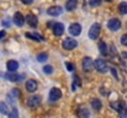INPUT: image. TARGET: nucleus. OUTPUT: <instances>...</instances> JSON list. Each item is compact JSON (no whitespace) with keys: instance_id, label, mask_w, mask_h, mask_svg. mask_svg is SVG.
Here are the masks:
<instances>
[{"instance_id":"17","label":"nucleus","mask_w":127,"mask_h":118,"mask_svg":"<svg viewBox=\"0 0 127 118\" xmlns=\"http://www.w3.org/2000/svg\"><path fill=\"white\" fill-rule=\"evenodd\" d=\"M91 107L95 110V111H100L101 107H102V103L99 98H93L91 100Z\"/></svg>"},{"instance_id":"23","label":"nucleus","mask_w":127,"mask_h":118,"mask_svg":"<svg viewBox=\"0 0 127 118\" xmlns=\"http://www.w3.org/2000/svg\"><path fill=\"white\" fill-rule=\"evenodd\" d=\"M47 59H48V54H47V53H41V54L37 55V60H38L40 63H44Z\"/></svg>"},{"instance_id":"28","label":"nucleus","mask_w":127,"mask_h":118,"mask_svg":"<svg viewBox=\"0 0 127 118\" xmlns=\"http://www.w3.org/2000/svg\"><path fill=\"white\" fill-rule=\"evenodd\" d=\"M65 67H67V69L69 71H74V69H75V65L72 64V63H65Z\"/></svg>"},{"instance_id":"10","label":"nucleus","mask_w":127,"mask_h":118,"mask_svg":"<svg viewBox=\"0 0 127 118\" xmlns=\"http://www.w3.org/2000/svg\"><path fill=\"white\" fill-rule=\"evenodd\" d=\"M53 33L56 36H62L64 33V25L61 22H56L53 25Z\"/></svg>"},{"instance_id":"1","label":"nucleus","mask_w":127,"mask_h":118,"mask_svg":"<svg viewBox=\"0 0 127 118\" xmlns=\"http://www.w3.org/2000/svg\"><path fill=\"white\" fill-rule=\"evenodd\" d=\"M100 31H101V25L100 24H94L89 30V37L91 39H97L99 35H100Z\"/></svg>"},{"instance_id":"14","label":"nucleus","mask_w":127,"mask_h":118,"mask_svg":"<svg viewBox=\"0 0 127 118\" xmlns=\"http://www.w3.org/2000/svg\"><path fill=\"white\" fill-rule=\"evenodd\" d=\"M5 78L9 81H20L22 79V75H17V74H15V71H9L5 74Z\"/></svg>"},{"instance_id":"9","label":"nucleus","mask_w":127,"mask_h":118,"mask_svg":"<svg viewBox=\"0 0 127 118\" xmlns=\"http://www.w3.org/2000/svg\"><path fill=\"white\" fill-rule=\"evenodd\" d=\"M69 33L72 36H79L82 33V26L79 24H72L69 26Z\"/></svg>"},{"instance_id":"22","label":"nucleus","mask_w":127,"mask_h":118,"mask_svg":"<svg viewBox=\"0 0 127 118\" xmlns=\"http://www.w3.org/2000/svg\"><path fill=\"white\" fill-rule=\"evenodd\" d=\"M99 50H100V53L101 54H107V47H106V44H105V42H101L100 44H99Z\"/></svg>"},{"instance_id":"30","label":"nucleus","mask_w":127,"mask_h":118,"mask_svg":"<svg viewBox=\"0 0 127 118\" xmlns=\"http://www.w3.org/2000/svg\"><path fill=\"white\" fill-rule=\"evenodd\" d=\"M21 1H22V4H25V5H30V4L33 2V0H21Z\"/></svg>"},{"instance_id":"32","label":"nucleus","mask_w":127,"mask_h":118,"mask_svg":"<svg viewBox=\"0 0 127 118\" xmlns=\"http://www.w3.org/2000/svg\"><path fill=\"white\" fill-rule=\"evenodd\" d=\"M105 1H112V0H105Z\"/></svg>"},{"instance_id":"4","label":"nucleus","mask_w":127,"mask_h":118,"mask_svg":"<svg viewBox=\"0 0 127 118\" xmlns=\"http://www.w3.org/2000/svg\"><path fill=\"white\" fill-rule=\"evenodd\" d=\"M82 65H83V69H84V71L89 73V71H91V69L95 67V62H93V59H91L90 57H85L84 59H83V63H82Z\"/></svg>"},{"instance_id":"20","label":"nucleus","mask_w":127,"mask_h":118,"mask_svg":"<svg viewBox=\"0 0 127 118\" xmlns=\"http://www.w3.org/2000/svg\"><path fill=\"white\" fill-rule=\"evenodd\" d=\"M119 12L121 15H126L127 14V2H121L119 5Z\"/></svg>"},{"instance_id":"25","label":"nucleus","mask_w":127,"mask_h":118,"mask_svg":"<svg viewBox=\"0 0 127 118\" xmlns=\"http://www.w3.org/2000/svg\"><path fill=\"white\" fill-rule=\"evenodd\" d=\"M43 71L46 74H52L53 73V67L52 65H44L43 67Z\"/></svg>"},{"instance_id":"24","label":"nucleus","mask_w":127,"mask_h":118,"mask_svg":"<svg viewBox=\"0 0 127 118\" xmlns=\"http://www.w3.org/2000/svg\"><path fill=\"white\" fill-rule=\"evenodd\" d=\"M80 85H82V82L79 81V78L78 76H74V81H73V85H72V90L75 91L77 90V86H80Z\"/></svg>"},{"instance_id":"2","label":"nucleus","mask_w":127,"mask_h":118,"mask_svg":"<svg viewBox=\"0 0 127 118\" xmlns=\"http://www.w3.org/2000/svg\"><path fill=\"white\" fill-rule=\"evenodd\" d=\"M95 69H96L99 73H101V74H105V73L109 70L107 64H106V62H105L104 59H96V60H95Z\"/></svg>"},{"instance_id":"31","label":"nucleus","mask_w":127,"mask_h":118,"mask_svg":"<svg viewBox=\"0 0 127 118\" xmlns=\"http://www.w3.org/2000/svg\"><path fill=\"white\" fill-rule=\"evenodd\" d=\"M5 35H6V32H5V31H0V39L4 38V37H5Z\"/></svg>"},{"instance_id":"6","label":"nucleus","mask_w":127,"mask_h":118,"mask_svg":"<svg viewBox=\"0 0 127 118\" xmlns=\"http://www.w3.org/2000/svg\"><path fill=\"white\" fill-rule=\"evenodd\" d=\"M107 27H109V30H111V31H119V30L121 28V21L117 20V19H111V20H109V22H107Z\"/></svg>"},{"instance_id":"16","label":"nucleus","mask_w":127,"mask_h":118,"mask_svg":"<svg viewBox=\"0 0 127 118\" xmlns=\"http://www.w3.org/2000/svg\"><path fill=\"white\" fill-rule=\"evenodd\" d=\"M77 5H78L77 0H68V1L65 2V10H68V11H73V10L77 9Z\"/></svg>"},{"instance_id":"11","label":"nucleus","mask_w":127,"mask_h":118,"mask_svg":"<svg viewBox=\"0 0 127 118\" xmlns=\"http://www.w3.org/2000/svg\"><path fill=\"white\" fill-rule=\"evenodd\" d=\"M62 7L61 6H51L48 10H47V14L49 15V16H59L61 14H62Z\"/></svg>"},{"instance_id":"19","label":"nucleus","mask_w":127,"mask_h":118,"mask_svg":"<svg viewBox=\"0 0 127 118\" xmlns=\"http://www.w3.org/2000/svg\"><path fill=\"white\" fill-rule=\"evenodd\" d=\"M26 37H27V38H32V39H35V41H38V42L43 41L42 36H40V35H37V33H26Z\"/></svg>"},{"instance_id":"5","label":"nucleus","mask_w":127,"mask_h":118,"mask_svg":"<svg viewBox=\"0 0 127 118\" xmlns=\"http://www.w3.org/2000/svg\"><path fill=\"white\" fill-rule=\"evenodd\" d=\"M78 46V42L73 38H65L63 42V48L67 49V50H72V49H75Z\"/></svg>"},{"instance_id":"27","label":"nucleus","mask_w":127,"mask_h":118,"mask_svg":"<svg viewBox=\"0 0 127 118\" xmlns=\"http://www.w3.org/2000/svg\"><path fill=\"white\" fill-rule=\"evenodd\" d=\"M89 4L95 7V6H99L101 4V0H89Z\"/></svg>"},{"instance_id":"3","label":"nucleus","mask_w":127,"mask_h":118,"mask_svg":"<svg viewBox=\"0 0 127 118\" xmlns=\"http://www.w3.org/2000/svg\"><path fill=\"white\" fill-rule=\"evenodd\" d=\"M41 105V96L36 95V96H31L27 98V106L30 108H36Z\"/></svg>"},{"instance_id":"8","label":"nucleus","mask_w":127,"mask_h":118,"mask_svg":"<svg viewBox=\"0 0 127 118\" xmlns=\"http://www.w3.org/2000/svg\"><path fill=\"white\" fill-rule=\"evenodd\" d=\"M62 97V91L58 87H53L49 91V100L51 101H58Z\"/></svg>"},{"instance_id":"21","label":"nucleus","mask_w":127,"mask_h":118,"mask_svg":"<svg viewBox=\"0 0 127 118\" xmlns=\"http://www.w3.org/2000/svg\"><path fill=\"white\" fill-rule=\"evenodd\" d=\"M0 113L1 115H7L9 113V108H7V105L5 102H0Z\"/></svg>"},{"instance_id":"12","label":"nucleus","mask_w":127,"mask_h":118,"mask_svg":"<svg viewBox=\"0 0 127 118\" xmlns=\"http://www.w3.org/2000/svg\"><path fill=\"white\" fill-rule=\"evenodd\" d=\"M26 90L29 91V92H35L36 90H37V87H38V85H37V81H35V80H27L26 81Z\"/></svg>"},{"instance_id":"29","label":"nucleus","mask_w":127,"mask_h":118,"mask_svg":"<svg viewBox=\"0 0 127 118\" xmlns=\"http://www.w3.org/2000/svg\"><path fill=\"white\" fill-rule=\"evenodd\" d=\"M121 43H122L124 46H126L127 47V33L126 35H124V36L121 37Z\"/></svg>"},{"instance_id":"7","label":"nucleus","mask_w":127,"mask_h":118,"mask_svg":"<svg viewBox=\"0 0 127 118\" xmlns=\"http://www.w3.org/2000/svg\"><path fill=\"white\" fill-rule=\"evenodd\" d=\"M12 21H14V24H15L16 26L21 27V26H24V24H25V21H26V17H24V15H22L21 12H15Z\"/></svg>"},{"instance_id":"26","label":"nucleus","mask_w":127,"mask_h":118,"mask_svg":"<svg viewBox=\"0 0 127 118\" xmlns=\"http://www.w3.org/2000/svg\"><path fill=\"white\" fill-rule=\"evenodd\" d=\"M10 118H19V111H17V108H12V111H11V113H10Z\"/></svg>"},{"instance_id":"13","label":"nucleus","mask_w":127,"mask_h":118,"mask_svg":"<svg viewBox=\"0 0 127 118\" xmlns=\"http://www.w3.org/2000/svg\"><path fill=\"white\" fill-rule=\"evenodd\" d=\"M26 22L31 26V27H37V25H38V21H37V17L35 16V15H32V14H29L27 16H26Z\"/></svg>"},{"instance_id":"15","label":"nucleus","mask_w":127,"mask_h":118,"mask_svg":"<svg viewBox=\"0 0 127 118\" xmlns=\"http://www.w3.org/2000/svg\"><path fill=\"white\" fill-rule=\"evenodd\" d=\"M6 68L9 71H16L19 69V63L16 60H9L6 63Z\"/></svg>"},{"instance_id":"18","label":"nucleus","mask_w":127,"mask_h":118,"mask_svg":"<svg viewBox=\"0 0 127 118\" xmlns=\"http://www.w3.org/2000/svg\"><path fill=\"white\" fill-rule=\"evenodd\" d=\"M78 116L80 118H88L89 117V111L85 107H80L79 111H78Z\"/></svg>"}]
</instances>
